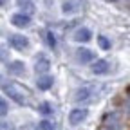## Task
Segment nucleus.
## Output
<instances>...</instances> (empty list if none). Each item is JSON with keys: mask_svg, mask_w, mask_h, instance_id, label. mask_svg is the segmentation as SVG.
Instances as JSON below:
<instances>
[{"mask_svg": "<svg viewBox=\"0 0 130 130\" xmlns=\"http://www.w3.org/2000/svg\"><path fill=\"white\" fill-rule=\"evenodd\" d=\"M2 89H4V92L11 98V100L16 101L18 105H25L27 103V92L20 85L13 83V81H2Z\"/></svg>", "mask_w": 130, "mask_h": 130, "instance_id": "obj_1", "label": "nucleus"}, {"mask_svg": "<svg viewBox=\"0 0 130 130\" xmlns=\"http://www.w3.org/2000/svg\"><path fill=\"white\" fill-rule=\"evenodd\" d=\"M121 128V118L118 112H110L105 116L103 119V125H101V130H119Z\"/></svg>", "mask_w": 130, "mask_h": 130, "instance_id": "obj_2", "label": "nucleus"}, {"mask_svg": "<svg viewBox=\"0 0 130 130\" xmlns=\"http://www.w3.org/2000/svg\"><path fill=\"white\" fill-rule=\"evenodd\" d=\"M94 98V89L92 87H79L74 94V101L76 103H87Z\"/></svg>", "mask_w": 130, "mask_h": 130, "instance_id": "obj_3", "label": "nucleus"}, {"mask_svg": "<svg viewBox=\"0 0 130 130\" xmlns=\"http://www.w3.org/2000/svg\"><path fill=\"white\" fill-rule=\"evenodd\" d=\"M87 116H89V110H87V108H74V110H71V114H69V123H71L72 126H76V125H79L81 121H85Z\"/></svg>", "mask_w": 130, "mask_h": 130, "instance_id": "obj_4", "label": "nucleus"}, {"mask_svg": "<svg viewBox=\"0 0 130 130\" xmlns=\"http://www.w3.org/2000/svg\"><path fill=\"white\" fill-rule=\"evenodd\" d=\"M9 45H13L16 51H24V49L29 47V40L22 35H11L9 36Z\"/></svg>", "mask_w": 130, "mask_h": 130, "instance_id": "obj_5", "label": "nucleus"}, {"mask_svg": "<svg viewBox=\"0 0 130 130\" xmlns=\"http://www.w3.org/2000/svg\"><path fill=\"white\" fill-rule=\"evenodd\" d=\"M11 24L16 25V27H27L31 24V16L25 14V13H14L11 16Z\"/></svg>", "mask_w": 130, "mask_h": 130, "instance_id": "obj_6", "label": "nucleus"}, {"mask_svg": "<svg viewBox=\"0 0 130 130\" xmlns=\"http://www.w3.org/2000/svg\"><path fill=\"white\" fill-rule=\"evenodd\" d=\"M76 58H78V61H81V63H89V61L94 60V53L89 51V49H85V47H79L78 51H76Z\"/></svg>", "mask_w": 130, "mask_h": 130, "instance_id": "obj_7", "label": "nucleus"}, {"mask_svg": "<svg viewBox=\"0 0 130 130\" xmlns=\"http://www.w3.org/2000/svg\"><path fill=\"white\" fill-rule=\"evenodd\" d=\"M108 69H110V65H108L107 60H96L92 63V72L94 74H107Z\"/></svg>", "mask_w": 130, "mask_h": 130, "instance_id": "obj_8", "label": "nucleus"}, {"mask_svg": "<svg viewBox=\"0 0 130 130\" xmlns=\"http://www.w3.org/2000/svg\"><path fill=\"white\" fill-rule=\"evenodd\" d=\"M53 76H49V74H42L38 79H36V85H38V89L40 90H49L53 87Z\"/></svg>", "mask_w": 130, "mask_h": 130, "instance_id": "obj_9", "label": "nucleus"}, {"mask_svg": "<svg viewBox=\"0 0 130 130\" xmlns=\"http://www.w3.org/2000/svg\"><path fill=\"white\" fill-rule=\"evenodd\" d=\"M49 65H51V63H49V60L43 56V54H40L38 56V60H36V65H35V69H36V72H47L49 71Z\"/></svg>", "mask_w": 130, "mask_h": 130, "instance_id": "obj_10", "label": "nucleus"}, {"mask_svg": "<svg viewBox=\"0 0 130 130\" xmlns=\"http://www.w3.org/2000/svg\"><path fill=\"white\" fill-rule=\"evenodd\" d=\"M90 31L87 29V27H81V29H78L76 32H74V40L76 42H89L90 40Z\"/></svg>", "mask_w": 130, "mask_h": 130, "instance_id": "obj_11", "label": "nucleus"}, {"mask_svg": "<svg viewBox=\"0 0 130 130\" xmlns=\"http://www.w3.org/2000/svg\"><path fill=\"white\" fill-rule=\"evenodd\" d=\"M24 69H25V65L22 61H11L9 63V72H13V74H22Z\"/></svg>", "mask_w": 130, "mask_h": 130, "instance_id": "obj_12", "label": "nucleus"}, {"mask_svg": "<svg viewBox=\"0 0 130 130\" xmlns=\"http://www.w3.org/2000/svg\"><path fill=\"white\" fill-rule=\"evenodd\" d=\"M38 128H40V130H56L54 123L49 121V119H42V121L38 123Z\"/></svg>", "mask_w": 130, "mask_h": 130, "instance_id": "obj_13", "label": "nucleus"}, {"mask_svg": "<svg viewBox=\"0 0 130 130\" xmlns=\"http://www.w3.org/2000/svg\"><path fill=\"white\" fill-rule=\"evenodd\" d=\"M63 13H74V9H76V4L72 2V0H67V2H63Z\"/></svg>", "mask_w": 130, "mask_h": 130, "instance_id": "obj_14", "label": "nucleus"}, {"mask_svg": "<svg viewBox=\"0 0 130 130\" xmlns=\"http://www.w3.org/2000/svg\"><path fill=\"white\" fill-rule=\"evenodd\" d=\"M38 110L43 114V116H49V114H53V107L49 105V103H42V105L38 107Z\"/></svg>", "mask_w": 130, "mask_h": 130, "instance_id": "obj_15", "label": "nucleus"}, {"mask_svg": "<svg viewBox=\"0 0 130 130\" xmlns=\"http://www.w3.org/2000/svg\"><path fill=\"white\" fill-rule=\"evenodd\" d=\"M98 43H100V47L105 49V51H108V49H110V42H108V38H105V36H100V38H98Z\"/></svg>", "mask_w": 130, "mask_h": 130, "instance_id": "obj_16", "label": "nucleus"}, {"mask_svg": "<svg viewBox=\"0 0 130 130\" xmlns=\"http://www.w3.org/2000/svg\"><path fill=\"white\" fill-rule=\"evenodd\" d=\"M7 60H9V51L4 45H0V61H7Z\"/></svg>", "mask_w": 130, "mask_h": 130, "instance_id": "obj_17", "label": "nucleus"}, {"mask_svg": "<svg viewBox=\"0 0 130 130\" xmlns=\"http://www.w3.org/2000/svg\"><path fill=\"white\" fill-rule=\"evenodd\" d=\"M7 114V103L4 98H0V116H6Z\"/></svg>", "mask_w": 130, "mask_h": 130, "instance_id": "obj_18", "label": "nucleus"}, {"mask_svg": "<svg viewBox=\"0 0 130 130\" xmlns=\"http://www.w3.org/2000/svg\"><path fill=\"white\" fill-rule=\"evenodd\" d=\"M18 6H20V7H22V9H24V7H25V9H27V11H32V4H31V2H29V0H18Z\"/></svg>", "mask_w": 130, "mask_h": 130, "instance_id": "obj_19", "label": "nucleus"}, {"mask_svg": "<svg viewBox=\"0 0 130 130\" xmlns=\"http://www.w3.org/2000/svg\"><path fill=\"white\" fill-rule=\"evenodd\" d=\"M47 43H49V47H54L56 45V38H54L53 32H47Z\"/></svg>", "mask_w": 130, "mask_h": 130, "instance_id": "obj_20", "label": "nucleus"}, {"mask_svg": "<svg viewBox=\"0 0 130 130\" xmlns=\"http://www.w3.org/2000/svg\"><path fill=\"white\" fill-rule=\"evenodd\" d=\"M0 130H14V128H13L11 123H4L2 121V123H0Z\"/></svg>", "mask_w": 130, "mask_h": 130, "instance_id": "obj_21", "label": "nucleus"}, {"mask_svg": "<svg viewBox=\"0 0 130 130\" xmlns=\"http://www.w3.org/2000/svg\"><path fill=\"white\" fill-rule=\"evenodd\" d=\"M6 4V0H0V6H4Z\"/></svg>", "mask_w": 130, "mask_h": 130, "instance_id": "obj_22", "label": "nucleus"}]
</instances>
